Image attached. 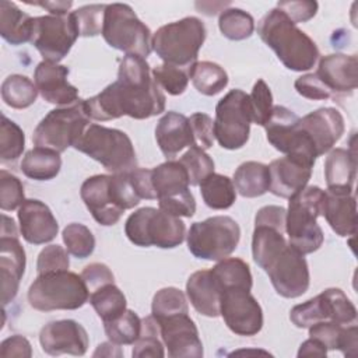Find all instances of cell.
I'll list each match as a JSON object with an SVG mask.
<instances>
[{
  "mask_svg": "<svg viewBox=\"0 0 358 358\" xmlns=\"http://www.w3.org/2000/svg\"><path fill=\"white\" fill-rule=\"evenodd\" d=\"M90 119L106 122L130 116L148 119L165 110V95L151 77L145 59L126 55L119 64L117 80L95 96L84 99Z\"/></svg>",
  "mask_w": 358,
  "mask_h": 358,
  "instance_id": "1",
  "label": "cell"
},
{
  "mask_svg": "<svg viewBox=\"0 0 358 358\" xmlns=\"http://www.w3.org/2000/svg\"><path fill=\"white\" fill-rule=\"evenodd\" d=\"M257 34L275 52L278 60L292 71L310 70L319 59V49L313 39L280 8L270 10L259 21Z\"/></svg>",
  "mask_w": 358,
  "mask_h": 358,
  "instance_id": "2",
  "label": "cell"
},
{
  "mask_svg": "<svg viewBox=\"0 0 358 358\" xmlns=\"http://www.w3.org/2000/svg\"><path fill=\"white\" fill-rule=\"evenodd\" d=\"M323 201L324 190L319 186H305L289 197L285 232L288 243L303 256L316 252L324 241L323 231L316 221L322 215Z\"/></svg>",
  "mask_w": 358,
  "mask_h": 358,
  "instance_id": "3",
  "label": "cell"
},
{
  "mask_svg": "<svg viewBox=\"0 0 358 358\" xmlns=\"http://www.w3.org/2000/svg\"><path fill=\"white\" fill-rule=\"evenodd\" d=\"M90 299V291L83 277L69 271L38 274L28 289L29 305L41 312L74 310Z\"/></svg>",
  "mask_w": 358,
  "mask_h": 358,
  "instance_id": "4",
  "label": "cell"
},
{
  "mask_svg": "<svg viewBox=\"0 0 358 358\" xmlns=\"http://www.w3.org/2000/svg\"><path fill=\"white\" fill-rule=\"evenodd\" d=\"M74 148L98 161L112 173L130 172L137 168V157L130 137L117 129L88 124Z\"/></svg>",
  "mask_w": 358,
  "mask_h": 358,
  "instance_id": "5",
  "label": "cell"
},
{
  "mask_svg": "<svg viewBox=\"0 0 358 358\" xmlns=\"http://www.w3.org/2000/svg\"><path fill=\"white\" fill-rule=\"evenodd\" d=\"M206 27L197 17H185L162 25L152 35V50L164 63L190 69L206 41Z\"/></svg>",
  "mask_w": 358,
  "mask_h": 358,
  "instance_id": "6",
  "label": "cell"
},
{
  "mask_svg": "<svg viewBox=\"0 0 358 358\" xmlns=\"http://www.w3.org/2000/svg\"><path fill=\"white\" fill-rule=\"evenodd\" d=\"M124 234L136 246L172 249L185 241L186 227L180 217L161 208L143 207L129 215L124 224Z\"/></svg>",
  "mask_w": 358,
  "mask_h": 358,
  "instance_id": "7",
  "label": "cell"
},
{
  "mask_svg": "<svg viewBox=\"0 0 358 358\" xmlns=\"http://www.w3.org/2000/svg\"><path fill=\"white\" fill-rule=\"evenodd\" d=\"M102 36L106 43L126 55L147 59L152 50L150 28L136 15L129 4H106Z\"/></svg>",
  "mask_w": 358,
  "mask_h": 358,
  "instance_id": "8",
  "label": "cell"
},
{
  "mask_svg": "<svg viewBox=\"0 0 358 358\" xmlns=\"http://www.w3.org/2000/svg\"><path fill=\"white\" fill-rule=\"evenodd\" d=\"M90 124L84 101L50 110L35 127L32 141L36 147H45L57 152L66 151L80 140Z\"/></svg>",
  "mask_w": 358,
  "mask_h": 358,
  "instance_id": "9",
  "label": "cell"
},
{
  "mask_svg": "<svg viewBox=\"0 0 358 358\" xmlns=\"http://www.w3.org/2000/svg\"><path fill=\"white\" fill-rule=\"evenodd\" d=\"M239 239L238 222L228 215H215L192 224L187 232V248L197 259L220 262L236 249Z\"/></svg>",
  "mask_w": 358,
  "mask_h": 358,
  "instance_id": "10",
  "label": "cell"
},
{
  "mask_svg": "<svg viewBox=\"0 0 358 358\" xmlns=\"http://www.w3.org/2000/svg\"><path fill=\"white\" fill-rule=\"evenodd\" d=\"M250 99L242 90H231L215 106L214 137L225 150L242 148L250 133Z\"/></svg>",
  "mask_w": 358,
  "mask_h": 358,
  "instance_id": "11",
  "label": "cell"
},
{
  "mask_svg": "<svg viewBox=\"0 0 358 358\" xmlns=\"http://www.w3.org/2000/svg\"><path fill=\"white\" fill-rule=\"evenodd\" d=\"M289 319L299 329H309L320 322L352 324L357 322V309L340 288H327L315 298L294 306Z\"/></svg>",
  "mask_w": 358,
  "mask_h": 358,
  "instance_id": "12",
  "label": "cell"
},
{
  "mask_svg": "<svg viewBox=\"0 0 358 358\" xmlns=\"http://www.w3.org/2000/svg\"><path fill=\"white\" fill-rule=\"evenodd\" d=\"M268 143L280 152L298 157L312 165L317 158L315 147L299 126V117L285 106L275 105L264 126Z\"/></svg>",
  "mask_w": 358,
  "mask_h": 358,
  "instance_id": "13",
  "label": "cell"
},
{
  "mask_svg": "<svg viewBox=\"0 0 358 358\" xmlns=\"http://www.w3.org/2000/svg\"><path fill=\"white\" fill-rule=\"evenodd\" d=\"M275 289L284 298H298L309 288V267L302 253L288 242L262 267Z\"/></svg>",
  "mask_w": 358,
  "mask_h": 358,
  "instance_id": "14",
  "label": "cell"
},
{
  "mask_svg": "<svg viewBox=\"0 0 358 358\" xmlns=\"http://www.w3.org/2000/svg\"><path fill=\"white\" fill-rule=\"evenodd\" d=\"M78 36L71 13L67 15H41L34 18L31 43L43 60L53 63L63 60Z\"/></svg>",
  "mask_w": 358,
  "mask_h": 358,
  "instance_id": "15",
  "label": "cell"
},
{
  "mask_svg": "<svg viewBox=\"0 0 358 358\" xmlns=\"http://www.w3.org/2000/svg\"><path fill=\"white\" fill-rule=\"evenodd\" d=\"M220 315L228 329L238 336H255L263 327V310L256 298L245 288L222 291Z\"/></svg>",
  "mask_w": 358,
  "mask_h": 358,
  "instance_id": "16",
  "label": "cell"
},
{
  "mask_svg": "<svg viewBox=\"0 0 358 358\" xmlns=\"http://www.w3.org/2000/svg\"><path fill=\"white\" fill-rule=\"evenodd\" d=\"M159 326V336L172 358L203 357V344L199 337V330L187 313L157 320Z\"/></svg>",
  "mask_w": 358,
  "mask_h": 358,
  "instance_id": "17",
  "label": "cell"
},
{
  "mask_svg": "<svg viewBox=\"0 0 358 358\" xmlns=\"http://www.w3.org/2000/svg\"><path fill=\"white\" fill-rule=\"evenodd\" d=\"M42 350L49 355H84L90 345L87 330L76 320L63 319L45 324L39 333Z\"/></svg>",
  "mask_w": 358,
  "mask_h": 358,
  "instance_id": "18",
  "label": "cell"
},
{
  "mask_svg": "<svg viewBox=\"0 0 358 358\" xmlns=\"http://www.w3.org/2000/svg\"><path fill=\"white\" fill-rule=\"evenodd\" d=\"M313 74L330 96L351 95L358 85V59L343 53L323 56Z\"/></svg>",
  "mask_w": 358,
  "mask_h": 358,
  "instance_id": "19",
  "label": "cell"
},
{
  "mask_svg": "<svg viewBox=\"0 0 358 358\" xmlns=\"http://www.w3.org/2000/svg\"><path fill=\"white\" fill-rule=\"evenodd\" d=\"M299 126L312 141L317 157L333 150L345 129L341 113L334 108H319L299 117Z\"/></svg>",
  "mask_w": 358,
  "mask_h": 358,
  "instance_id": "20",
  "label": "cell"
},
{
  "mask_svg": "<svg viewBox=\"0 0 358 358\" xmlns=\"http://www.w3.org/2000/svg\"><path fill=\"white\" fill-rule=\"evenodd\" d=\"M109 180L110 175H94L85 179L80 189L85 207L94 220L103 227L115 225L124 213L112 196Z\"/></svg>",
  "mask_w": 358,
  "mask_h": 358,
  "instance_id": "21",
  "label": "cell"
},
{
  "mask_svg": "<svg viewBox=\"0 0 358 358\" xmlns=\"http://www.w3.org/2000/svg\"><path fill=\"white\" fill-rule=\"evenodd\" d=\"M20 232L32 245H43L53 241L59 231V224L50 208L36 199H25L18 208Z\"/></svg>",
  "mask_w": 358,
  "mask_h": 358,
  "instance_id": "22",
  "label": "cell"
},
{
  "mask_svg": "<svg viewBox=\"0 0 358 358\" xmlns=\"http://www.w3.org/2000/svg\"><path fill=\"white\" fill-rule=\"evenodd\" d=\"M69 69L59 63L42 60L34 73L41 96L53 105H71L78 101V90L67 81Z\"/></svg>",
  "mask_w": 358,
  "mask_h": 358,
  "instance_id": "23",
  "label": "cell"
},
{
  "mask_svg": "<svg viewBox=\"0 0 358 358\" xmlns=\"http://www.w3.org/2000/svg\"><path fill=\"white\" fill-rule=\"evenodd\" d=\"M313 165L298 158L285 155L274 159L268 165L270 171V192L274 196L289 199L299 190H302L310 176Z\"/></svg>",
  "mask_w": 358,
  "mask_h": 358,
  "instance_id": "24",
  "label": "cell"
},
{
  "mask_svg": "<svg viewBox=\"0 0 358 358\" xmlns=\"http://www.w3.org/2000/svg\"><path fill=\"white\" fill-rule=\"evenodd\" d=\"M25 271V250L15 236H0V280L1 303L11 302Z\"/></svg>",
  "mask_w": 358,
  "mask_h": 358,
  "instance_id": "25",
  "label": "cell"
},
{
  "mask_svg": "<svg viewBox=\"0 0 358 358\" xmlns=\"http://www.w3.org/2000/svg\"><path fill=\"white\" fill-rule=\"evenodd\" d=\"M322 215L340 236H352L357 231V201L352 190L326 189Z\"/></svg>",
  "mask_w": 358,
  "mask_h": 358,
  "instance_id": "26",
  "label": "cell"
},
{
  "mask_svg": "<svg viewBox=\"0 0 358 358\" xmlns=\"http://www.w3.org/2000/svg\"><path fill=\"white\" fill-rule=\"evenodd\" d=\"M155 140L166 158L176 157L183 148L194 145L189 117L169 110L157 123Z\"/></svg>",
  "mask_w": 358,
  "mask_h": 358,
  "instance_id": "27",
  "label": "cell"
},
{
  "mask_svg": "<svg viewBox=\"0 0 358 358\" xmlns=\"http://www.w3.org/2000/svg\"><path fill=\"white\" fill-rule=\"evenodd\" d=\"M186 294L193 308L203 316H220L221 288L211 270L194 271L186 282Z\"/></svg>",
  "mask_w": 358,
  "mask_h": 358,
  "instance_id": "28",
  "label": "cell"
},
{
  "mask_svg": "<svg viewBox=\"0 0 358 358\" xmlns=\"http://www.w3.org/2000/svg\"><path fill=\"white\" fill-rule=\"evenodd\" d=\"M309 337L319 340L327 350H340L345 357H355L358 347V327L336 322H320L309 327Z\"/></svg>",
  "mask_w": 358,
  "mask_h": 358,
  "instance_id": "29",
  "label": "cell"
},
{
  "mask_svg": "<svg viewBox=\"0 0 358 358\" xmlns=\"http://www.w3.org/2000/svg\"><path fill=\"white\" fill-rule=\"evenodd\" d=\"M151 182L158 201L178 197L190 192L186 169L179 161H166L152 168Z\"/></svg>",
  "mask_w": 358,
  "mask_h": 358,
  "instance_id": "30",
  "label": "cell"
},
{
  "mask_svg": "<svg viewBox=\"0 0 358 358\" xmlns=\"http://www.w3.org/2000/svg\"><path fill=\"white\" fill-rule=\"evenodd\" d=\"M355 176V152L345 148L330 150L324 161V179L327 183V189L352 190Z\"/></svg>",
  "mask_w": 358,
  "mask_h": 358,
  "instance_id": "31",
  "label": "cell"
},
{
  "mask_svg": "<svg viewBox=\"0 0 358 358\" xmlns=\"http://www.w3.org/2000/svg\"><path fill=\"white\" fill-rule=\"evenodd\" d=\"M34 18L21 11L14 3L0 1V35L11 45L31 42Z\"/></svg>",
  "mask_w": 358,
  "mask_h": 358,
  "instance_id": "32",
  "label": "cell"
},
{
  "mask_svg": "<svg viewBox=\"0 0 358 358\" xmlns=\"http://www.w3.org/2000/svg\"><path fill=\"white\" fill-rule=\"evenodd\" d=\"M232 182L238 193L243 197L253 199L263 196L270 189L268 166L262 162L246 161L236 168Z\"/></svg>",
  "mask_w": 358,
  "mask_h": 358,
  "instance_id": "33",
  "label": "cell"
},
{
  "mask_svg": "<svg viewBox=\"0 0 358 358\" xmlns=\"http://www.w3.org/2000/svg\"><path fill=\"white\" fill-rule=\"evenodd\" d=\"M60 168V152L45 147H35L27 151L21 161L22 173L34 180H50L57 176Z\"/></svg>",
  "mask_w": 358,
  "mask_h": 358,
  "instance_id": "34",
  "label": "cell"
},
{
  "mask_svg": "<svg viewBox=\"0 0 358 358\" xmlns=\"http://www.w3.org/2000/svg\"><path fill=\"white\" fill-rule=\"evenodd\" d=\"M211 273L221 288V294L229 288L252 289V273L248 263L242 259L225 257L211 268Z\"/></svg>",
  "mask_w": 358,
  "mask_h": 358,
  "instance_id": "35",
  "label": "cell"
},
{
  "mask_svg": "<svg viewBox=\"0 0 358 358\" xmlns=\"http://www.w3.org/2000/svg\"><path fill=\"white\" fill-rule=\"evenodd\" d=\"M189 78L194 88L207 96L220 94L228 85V74L214 62H196L189 69Z\"/></svg>",
  "mask_w": 358,
  "mask_h": 358,
  "instance_id": "36",
  "label": "cell"
},
{
  "mask_svg": "<svg viewBox=\"0 0 358 358\" xmlns=\"http://www.w3.org/2000/svg\"><path fill=\"white\" fill-rule=\"evenodd\" d=\"M199 186L206 206L213 210H227L236 200L234 182L225 175L213 172Z\"/></svg>",
  "mask_w": 358,
  "mask_h": 358,
  "instance_id": "37",
  "label": "cell"
},
{
  "mask_svg": "<svg viewBox=\"0 0 358 358\" xmlns=\"http://www.w3.org/2000/svg\"><path fill=\"white\" fill-rule=\"evenodd\" d=\"M90 303L103 323L115 320L126 310V296L113 282L92 291L90 294Z\"/></svg>",
  "mask_w": 358,
  "mask_h": 358,
  "instance_id": "38",
  "label": "cell"
},
{
  "mask_svg": "<svg viewBox=\"0 0 358 358\" xmlns=\"http://www.w3.org/2000/svg\"><path fill=\"white\" fill-rule=\"evenodd\" d=\"M36 85L27 76L11 74L1 84V99L10 108L25 109L36 101Z\"/></svg>",
  "mask_w": 358,
  "mask_h": 358,
  "instance_id": "39",
  "label": "cell"
},
{
  "mask_svg": "<svg viewBox=\"0 0 358 358\" xmlns=\"http://www.w3.org/2000/svg\"><path fill=\"white\" fill-rule=\"evenodd\" d=\"M103 327L109 341L117 345H130L140 337L141 319L136 312L126 309L124 313L115 320L105 322Z\"/></svg>",
  "mask_w": 358,
  "mask_h": 358,
  "instance_id": "40",
  "label": "cell"
},
{
  "mask_svg": "<svg viewBox=\"0 0 358 358\" xmlns=\"http://www.w3.org/2000/svg\"><path fill=\"white\" fill-rule=\"evenodd\" d=\"M221 34L231 41H243L255 31L253 17L236 7L222 10L218 18Z\"/></svg>",
  "mask_w": 358,
  "mask_h": 358,
  "instance_id": "41",
  "label": "cell"
},
{
  "mask_svg": "<svg viewBox=\"0 0 358 358\" xmlns=\"http://www.w3.org/2000/svg\"><path fill=\"white\" fill-rule=\"evenodd\" d=\"M189 306L185 294L175 287H166L157 291L151 303V315L155 320H161L168 316L187 313Z\"/></svg>",
  "mask_w": 358,
  "mask_h": 358,
  "instance_id": "42",
  "label": "cell"
},
{
  "mask_svg": "<svg viewBox=\"0 0 358 358\" xmlns=\"http://www.w3.org/2000/svg\"><path fill=\"white\" fill-rule=\"evenodd\" d=\"M25 147V134L22 129L7 116H1L0 123V159L1 162L17 161Z\"/></svg>",
  "mask_w": 358,
  "mask_h": 358,
  "instance_id": "43",
  "label": "cell"
},
{
  "mask_svg": "<svg viewBox=\"0 0 358 358\" xmlns=\"http://www.w3.org/2000/svg\"><path fill=\"white\" fill-rule=\"evenodd\" d=\"M159 336V326L157 320L151 316H147L141 320V333L140 337L134 341L131 355L136 358L143 357H152V358H162L165 355L164 345L158 340Z\"/></svg>",
  "mask_w": 358,
  "mask_h": 358,
  "instance_id": "44",
  "label": "cell"
},
{
  "mask_svg": "<svg viewBox=\"0 0 358 358\" xmlns=\"http://www.w3.org/2000/svg\"><path fill=\"white\" fill-rule=\"evenodd\" d=\"M179 162L186 169L190 186H199L208 175L214 172V161L204 150L197 145L189 147Z\"/></svg>",
  "mask_w": 358,
  "mask_h": 358,
  "instance_id": "45",
  "label": "cell"
},
{
  "mask_svg": "<svg viewBox=\"0 0 358 358\" xmlns=\"http://www.w3.org/2000/svg\"><path fill=\"white\" fill-rule=\"evenodd\" d=\"M63 242L67 252L77 259L90 257L95 249V238L92 232L78 222H71L63 229Z\"/></svg>",
  "mask_w": 358,
  "mask_h": 358,
  "instance_id": "46",
  "label": "cell"
},
{
  "mask_svg": "<svg viewBox=\"0 0 358 358\" xmlns=\"http://www.w3.org/2000/svg\"><path fill=\"white\" fill-rule=\"evenodd\" d=\"M152 78L169 95H180L189 84V70L162 63L151 70Z\"/></svg>",
  "mask_w": 358,
  "mask_h": 358,
  "instance_id": "47",
  "label": "cell"
},
{
  "mask_svg": "<svg viewBox=\"0 0 358 358\" xmlns=\"http://www.w3.org/2000/svg\"><path fill=\"white\" fill-rule=\"evenodd\" d=\"M105 8L106 4H88L71 13L80 36H96L102 34Z\"/></svg>",
  "mask_w": 358,
  "mask_h": 358,
  "instance_id": "48",
  "label": "cell"
},
{
  "mask_svg": "<svg viewBox=\"0 0 358 358\" xmlns=\"http://www.w3.org/2000/svg\"><path fill=\"white\" fill-rule=\"evenodd\" d=\"M252 108V122L259 126H266L273 113V95L264 80L259 78L249 95Z\"/></svg>",
  "mask_w": 358,
  "mask_h": 358,
  "instance_id": "49",
  "label": "cell"
},
{
  "mask_svg": "<svg viewBox=\"0 0 358 358\" xmlns=\"http://www.w3.org/2000/svg\"><path fill=\"white\" fill-rule=\"evenodd\" d=\"M24 186L21 180L1 169L0 171V207L3 211H13L15 208H20V206L24 203Z\"/></svg>",
  "mask_w": 358,
  "mask_h": 358,
  "instance_id": "50",
  "label": "cell"
},
{
  "mask_svg": "<svg viewBox=\"0 0 358 358\" xmlns=\"http://www.w3.org/2000/svg\"><path fill=\"white\" fill-rule=\"evenodd\" d=\"M70 260H69V252L60 245H49L45 246L36 262V271L38 274L43 273H52V271H63L69 270Z\"/></svg>",
  "mask_w": 358,
  "mask_h": 358,
  "instance_id": "51",
  "label": "cell"
},
{
  "mask_svg": "<svg viewBox=\"0 0 358 358\" xmlns=\"http://www.w3.org/2000/svg\"><path fill=\"white\" fill-rule=\"evenodd\" d=\"M189 122L194 138V145L200 147L201 150L211 148L215 138L213 119L206 113L197 112L189 117Z\"/></svg>",
  "mask_w": 358,
  "mask_h": 358,
  "instance_id": "52",
  "label": "cell"
},
{
  "mask_svg": "<svg viewBox=\"0 0 358 358\" xmlns=\"http://www.w3.org/2000/svg\"><path fill=\"white\" fill-rule=\"evenodd\" d=\"M277 8H280L292 22H306L315 17L317 11V3L310 0L302 1H278Z\"/></svg>",
  "mask_w": 358,
  "mask_h": 358,
  "instance_id": "53",
  "label": "cell"
},
{
  "mask_svg": "<svg viewBox=\"0 0 358 358\" xmlns=\"http://www.w3.org/2000/svg\"><path fill=\"white\" fill-rule=\"evenodd\" d=\"M81 277L88 287L90 294L106 284H112L115 277L109 267L103 263H91L84 267Z\"/></svg>",
  "mask_w": 358,
  "mask_h": 358,
  "instance_id": "54",
  "label": "cell"
},
{
  "mask_svg": "<svg viewBox=\"0 0 358 358\" xmlns=\"http://www.w3.org/2000/svg\"><path fill=\"white\" fill-rule=\"evenodd\" d=\"M158 204L161 210L176 217H193V214L196 213V200L192 192H187L186 194L178 197L159 200Z\"/></svg>",
  "mask_w": 358,
  "mask_h": 358,
  "instance_id": "55",
  "label": "cell"
},
{
  "mask_svg": "<svg viewBox=\"0 0 358 358\" xmlns=\"http://www.w3.org/2000/svg\"><path fill=\"white\" fill-rule=\"evenodd\" d=\"M294 87L299 95L308 99L323 101V99L331 98L330 94L326 91V88L320 84V81L316 78L313 73H309L296 78Z\"/></svg>",
  "mask_w": 358,
  "mask_h": 358,
  "instance_id": "56",
  "label": "cell"
},
{
  "mask_svg": "<svg viewBox=\"0 0 358 358\" xmlns=\"http://www.w3.org/2000/svg\"><path fill=\"white\" fill-rule=\"evenodd\" d=\"M285 215H287V210L280 206H264L257 211L255 218V225H268L284 232Z\"/></svg>",
  "mask_w": 358,
  "mask_h": 358,
  "instance_id": "57",
  "label": "cell"
},
{
  "mask_svg": "<svg viewBox=\"0 0 358 358\" xmlns=\"http://www.w3.org/2000/svg\"><path fill=\"white\" fill-rule=\"evenodd\" d=\"M0 355L4 358H10V357L29 358L32 355V348L29 341L25 337L20 334H14L3 340L0 345Z\"/></svg>",
  "mask_w": 358,
  "mask_h": 358,
  "instance_id": "58",
  "label": "cell"
},
{
  "mask_svg": "<svg viewBox=\"0 0 358 358\" xmlns=\"http://www.w3.org/2000/svg\"><path fill=\"white\" fill-rule=\"evenodd\" d=\"M131 183L140 196V199H147V200H154L157 199V194L152 187L151 182V169H133L129 172Z\"/></svg>",
  "mask_w": 358,
  "mask_h": 358,
  "instance_id": "59",
  "label": "cell"
},
{
  "mask_svg": "<svg viewBox=\"0 0 358 358\" xmlns=\"http://www.w3.org/2000/svg\"><path fill=\"white\" fill-rule=\"evenodd\" d=\"M327 348L323 343H320L316 338L309 337L306 341H303L299 347L298 357H326Z\"/></svg>",
  "mask_w": 358,
  "mask_h": 358,
  "instance_id": "60",
  "label": "cell"
},
{
  "mask_svg": "<svg viewBox=\"0 0 358 358\" xmlns=\"http://www.w3.org/2000/svg\"><path fill=\"white\" fill-rule=\"evenodd\" d=\"M27 3L46 8L50 13V15H67V11L73 6L71 1H34V3L27 1Z\"/></svg>",
  "mask_w": 358,
  "mask_h": 358,
  "instance_id": "61",
  "label": "cell"
},
{
  "mask_svg": "<svg viewBox=\"0 0 358 358\" xmlns=\"http://www.w3.org/2000/svg\"><path fill=\"white\" fill-rule=\"evenodd\" d=\"M122 357L123 352L119 348L117 344L109 341V343H102L98 345V348L94 352V357Z\"/></svg>",
  "mask_w": 358,
  "mask_h": 358,
  "instance_id": "62",
  "label": "cell"
},
{
  "mask_svg": "<svg viewBox=\"0 0 358 358\" xmlns=\"http://www.w3.org/2000/svg\"><path fill=\"white\" fill-rule=\"evenodd\" d=\"M1 236H15L18 238V231L15 222L8 215H1Z\"/></svg>",
  "mask_w": 358,
  "mask_h": 358,
  "instance_id": "63",
  "label": "cell"
}]
</instances>
